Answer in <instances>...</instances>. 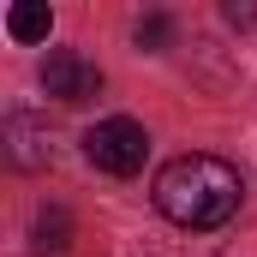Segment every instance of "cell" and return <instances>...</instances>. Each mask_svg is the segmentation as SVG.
I'll return each mask as SVG.
<instances>
[{
  "label": "cell",
  "instance_id": "cell-1",
  "mask_svg": "<svg viewBox=\"0 0 257 257\" xmlns=\"http://www.w3.org/2000/svg\"><path fill=\"white\" fill-rule=\"evenodd\" d=\"M245 180L221 156H174L156 174V209L180 227H221L239 215Z\"/></svg>",
  "mask_w": 257,
  "mask_h": 257
},
{
  "label": "cell",
  "instance_id": "cell-2",
  "mask_svg": "<svg viewBox=\"0 0 257 257\" xmlns=\"http://www.w3.org/2000/svg\"><path fill=\"white\" fill-rule=\"evenodd\" d=\"M84 156L102 168V174H114V180H132V174H144V162H150V132L138 126V120H96V126L84 132Z\"/></svg>",
  "mask_w": 257,
  "mask_h": 257
},
{
  "label": "cell",
  "instance_id": "cell-3",
  "mask_svg": "<svg viewBox=\"0 0 257 257\" xmlns=\"http://www.w3.org/2000/svg\"><path fill=\"white\" fill-rule=\"evenodd\" d=\"M42 90L54 102H66V108H78V102L102 96V72H96V60H84L78 48H54L42 60Z\"/></svg>",
  "mask_w": 257,
  "mask_h": 257
},
{
  "label": "cell",
  "instance_id": "cell-4",
  "mask_svg": "<svg viewBox=\"0 0 257 257\" xmlns=\"http://www.w3.org/2000/svg\"><path fill=\"white\" fill-rule=\"evenodd\" d=\"M0 144H6V162H12L18 174L48 168V126H42L36 114H6V120H0Z\"/></svg>",
  "mask_w": 257,
  "mask_h": 257
},
{
  "label": "cell",
  "instance_id": "cell-5",
  "mask_svg": "<svg viewBox=\"0 0 257 257\" xmlns=\"http://www.w3.org/2000/svg\"><path fill=\"white\" fill-rule=\"evenodd\" d=\"M48 30H54V12H48L42 0L6 6V36H12V42H48Z\"/></svg>",
  "mask_w": 257,
  "mask_h": 257
},
{
  "label": "cell",
  "instance_id": "cell-6",
  "mask_svg": "<svg viewBox=\"0 0 257 257\" xmlns=\"http://www.w3.org/2000/svg\"><path fill=\"white\" fill-rule=\"evenodd\" d=\"M72 245V215L66 209H42L36 215V251H66Z\"/></svg>",
  "mask_w": 257,
  "mask_h": 257
},
{
  "label": "cell",
  "instance_id": "cell-7",
  "mask_svg": "<svg viewBox=\"0 0 257 257\" xmlns=\"http://www.w3.org/2000/svg\"><path fill=\"white\" fill-rule=\"evenodd\" d=\"M168 42H174V18H168V12H150V18H138V48H144V54H162Z\"/></svg>",
  "mask_w": 257,
  "mask_h": 257
},
{
  "label": "cell",
  "instance_id": "cell-8",
  "mask_svg": "<svg viewBox=\"0 0 257 257\" xmlns=\"http://www.w3.org/2000/svg\"><path fill=\"white\" fill-rule=\"evenodd\" d=\"M221 18H227L233 30H251V24H257V12H251V6H221Z\"/></svg>",
  "mask_w": 257,
  "mask_h": 257
}]
</instances>
